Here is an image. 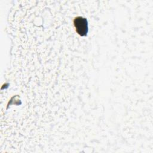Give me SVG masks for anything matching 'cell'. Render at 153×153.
Listing matches in <instances>:
<instances>
[{"mask_svg": "<svg viewBox=\"0 0 153 153\" xmlns=\"http://www.w3.org/2000/svg\"><path fill=\"white\" fill-rule=\"evenodd\" d=\"M75 26L76 32L81 35H84L87 32V21L85 19L78 17L75 20Z\"/></svg>", "mask_w": 153, "mask_h": 153, "instance_id": "6da1fadb", "label": "cell"}]
</instances>
